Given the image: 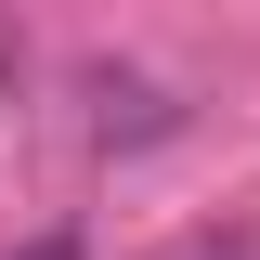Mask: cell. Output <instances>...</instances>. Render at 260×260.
<instances>
[{"label": "cell", "instance_id": "obj_1", "mask_svg": "<svg viewBox=\"0 0 260 260\" xmlns=\"http://www.w3.org/2000/svg\"><path fill=\"white\" fill-rule=\"evenodd\" d=\"M26 260H78V247H65V234H39V247H26Z\"/></svg>", "mask_w": 260, "mask_h": 260}]
</instances>
